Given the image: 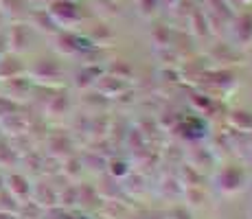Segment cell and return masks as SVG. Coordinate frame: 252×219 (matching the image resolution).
I'll return each mask as SVG.
<instances>
[{"label": "cell", "instance_id": "cell-1", "mask_svg": "<svg viewBox=\"0 0 252 219\" xmlns=\"http://www.w3.org/2000/svg\"><path fill=\"white\" fill-rule=\"evenodd\" d=\"M9 188H11V191L29 193V184H27V180L20 178V175H11V178H9Z\"/></svg>", "mask_w": 252, "mask_h": 219}, {"label": "cell", "instance_id": "cell-2", "mask_svg": "<svg viewBox=\"0 0 252 219\" xmlns=\"http://www.w3.org/2000/svg\"><path fill=\"white\" fill-rule=\"evenodd\" d=\"M0 187H2V178H0Z\"/></svg>", "mask_w": 252, "mask_h": 219}]
</instances>
